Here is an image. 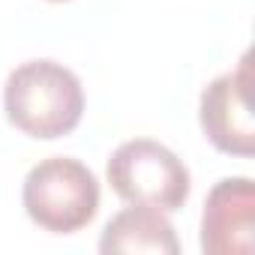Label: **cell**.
Here are the masks:
<instances>
[{
    "label": "cell",
    "mask_w": 255,
    "mask_h": 255,
    "mask_svg": "<svg viewBox=\"0 0 255 255\" xmlns=\"http://www.w3.org/2000/svg\"><path fill=\"white\" fill-rule=\"evenodd\" d=\"M99 252H147V255H177L180 240L168 216L156 207L129 204L114 213L99 237Z\"/></svg>",
    "instance_id": "cell-6"
},
{
    "label": "cell",
    "mask_w": 255,
    "mask_h": 255,
    "mask_svg": "<svg viewBox=\"0 0 255 255\" xmlns=\"http://www.w3.org/2000/svg\"><path fill=\"white\" fill-rule=\"evenodd\" d=\"M105 180L126 204H144L174 213L189 201L192 174L186 162L153 138L123 141L105 162Z\"/></svg>",
    "instance_id": "cell-3"
},
{
    "label": "cell",
    "mask_w": 255,
    "mask_h": 255,
    "mask_svg": "<svg viewBox=\"0 0 255 255\" xmlns=\"http://www.w3.org/2000/svg\"><path fill=\"white\" fill-rule=\"evenodd\" d=\"M27 219L48 234H75L99 213V180L72 156L39 159L21 186Z\"/></svg>",
    "instance_id": "cell-2"
},
{
    "label": "cell",
    "mask_w": 255,
    "mask_h": 255,
    "mask_svg": "<svg viewBox=\"0 0 255 255\" xmlns=\"http://www.w3.org/2000/svg\"><path fill=\"white\" fill-rule=\"evenodd\" d=\"M3 111L21 135L54 141L75 132L81 123L84 87L78 75L57 60H27L6 75Z\"/></svg>",
    "instance_id": "cell-1"
},
{
    "label": "cell",
    "mask_w": 255,
    "mask_h": 255,
    "mask_svg": "<svg viewBox=\"0 0 255 255\" xmlns=\"http://www.w3.org/2000/svg\"><path fill=\"white\" fill-rule=\"evenodd\" d=\"M255 249V183L249 177L219 180L201 210V252L249 255Z\"/></svg>",
    "instance_id": "cell-5"
},
{
    "label": "cell",
    "mask_w": 255,
    "mask_h": 255,
    "mask_svg": "<svg viewBox=\"0 0 255 255\" xmlns=\"http://www.w3.org/2000/svg\"><path fill=\"white\" fill-rule=\"evenodd\" d=\"M252 90V60L249 51L240 63L222 75H216L198 99V123L204 138L228 156L249 159L255 153V120L249 108Z\"/></svg>",
    "instance_id": "cell-4"
},
{
    "label": "cell",
    "mask_w": 255,
    "mask_h": 255,
    "mask_svg": "<svg viewBox=\"0 0 255 255\" xmlns=\"http://www.w3.org/2000/svg\"><path fill=\"white\" fill-rule=\"evenodd\" d=\"M48 3H69V0H48Z\"/></svg>",
    "instance_id": "cell-7"
}]
</instances>
